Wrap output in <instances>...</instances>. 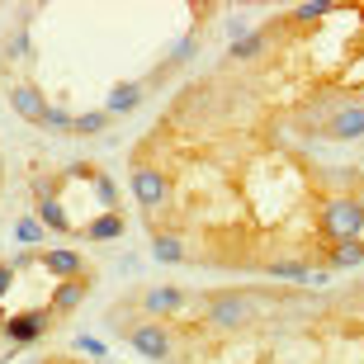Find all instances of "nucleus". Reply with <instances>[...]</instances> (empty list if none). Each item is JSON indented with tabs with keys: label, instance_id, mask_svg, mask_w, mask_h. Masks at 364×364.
<instances>
[{
	"label": "nucleus",
	"instance_id": "obj_3",
	"mask_svg": "<svg viewBox=\"0 0 364 364\" xmlns=\"http://www.w3.org/2000/svg\"><path fill=\"white\" fill-rule=\"evenodd\" d=\"M43 265H48V270H57V275H85V265H80L71 251H48V256H43Z\"/></svg>",
	"mask_w": 364,
	"mask_h": 364
},
{
	"label": "nucleus",
	"instance_id": "obj_1",
	"mask_svg": "<svg viewBox=\"0 0 364 364\" xmlns=\"http://www.w3.org/2000/svg\"><path fill=\"white\" fill-rule=\"evenodd\" d=\"M128 340H132V350H137V355H147V360H166V355H171V331H166V327H156V322L132 327Z\"/></svg>",
	"mask_w": 364,
	"mask_h": 364
},
{
	"label": "nucleus",
	"instance_id": "obj_2",
	"mask_svg": "<svg viewBox=\"0 0 364 364\" xmlns=\"http://www.w3.org/2000/svg\"><path fill=\"white\" fill-rule=\"evenodd\" d=\"M180 303H184L180 288H156V293H147V298H142V308L152 312V317H171V312L180 308Z\"/></svg>",
	"mask_w": 364,
	"mask_h": 364
}]
</instances>
